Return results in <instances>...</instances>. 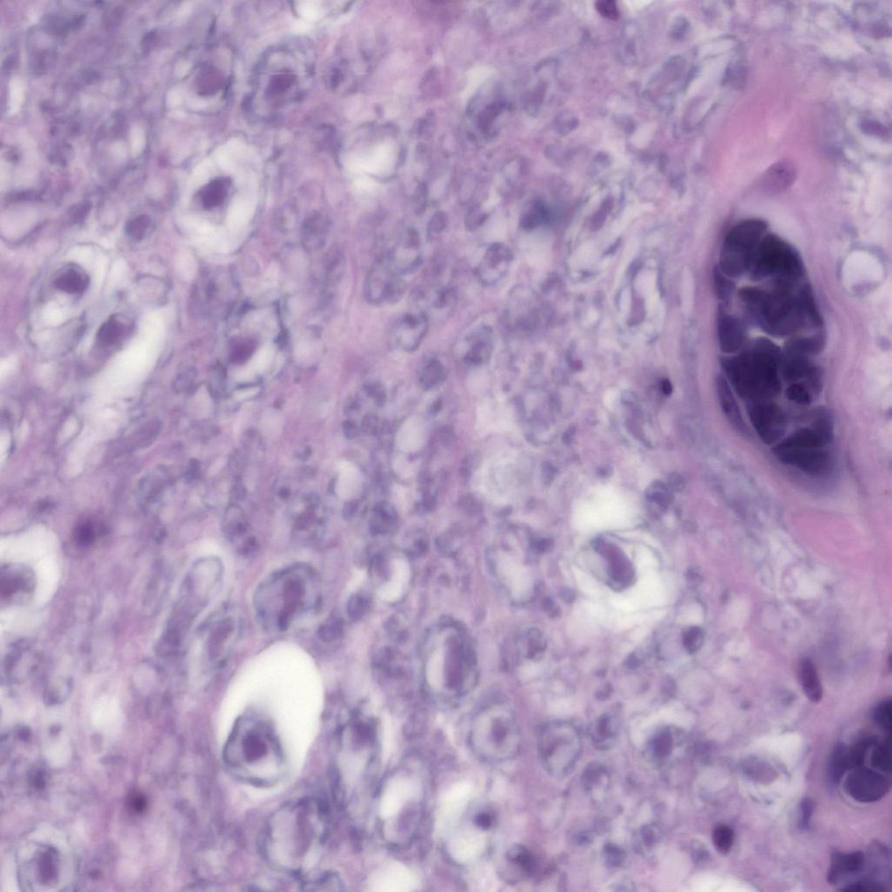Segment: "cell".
<instances>
[{
  "instance_id": "2",
  "label": "cell",
  "mask_w": 892,
  "mask_h": 892,
  "mask_svg": "<svg viewBox=\"0 0 892 892\" xmlns=\"http://www.w3.org/2000/svg\"><path fill=\"white\" fill-rule=\"evenodd\" d=\"M224 760L238 779L264 787L280 781L286 769L275 730L257 715H246L238 720L226 743Z\"/></svg>"
},
{
  "instance_id": "15",
  "label": "cell",
  "mask_w": 892,
  "mask_h": 892,
  "mask_svg": "<svg viewBox=\"0 0 892 892\" xmlns=\"http://www.w3.org/2000/svg\"><path fill=\"white\" fill-rule=\"evenodd\" d=\"M512 258L511 250L506 245L499 242L492 244L477 269L479 280L487 285L498 283L506 276Z\"/></svg>"
},
{
  "instance_id": "46",
  "label": "cell",
  "mask_w": 892,
  "mask_h": 892,
  "mask_svg": "<svg viewBox=\"0 0 892 892\" xmlns=\"http://www.w3.org/2000/svg\"><path fill=\"white\" fill-rule=\"evenodd\" d=\"M785 396L789 400L798 405H809L811 402V395L800 383H792L785 390Z\"/></svg>"
},
{
  "instance_id": "50",
  "label": "cell",
  "mask_w": 892,
  "mask_h": 892,
  "mask_svg": "<svg viewBox=\"0 0 892 892\" xmlns=\"http://www.w3.org/2000/svg\"><path fill=\"white\" fill-rule=\"evenodd\" d=\"M813 811L814 803L812 800L809 799V798H805V799L801 802L799 820V827L801 829H804V831H805V829H808Z\"/></svg>"
},
{
  "instance_id": "53",
  "label": "cell",
  "mask_w": 892,
  "mask_h": 892,
  "mask_svg": "<svg viewBox=\"0 0 892 892\" xmlns=\"http://www.w3.org/2000/svg\"><path fill=\"white\" fill-rule=\"evenodd\" d=\"M596 9L602 16L616 19L619 17V11H618L616 4L609 1L598 2Z\"/></svg>"
},
{
  "instance_id": "33",
  "label": "cell",
  "mask_w": 892,
  "mask_h": 892,
  "mask_svg": "<svg viewBox=\"0 0 892 892\" xmlns=\"http://www.w3.org/2000/svg\"><path fill=\"white\" fill-rule=\"evenodd\" d=\"M126 323L119 318L113 316L105 322L98 331L97 338L103 346H113L120 341L127 332Z\"/></svg>"
},
{
  "instance_id": "56",
  "label": "cell",
  "mask_w": 892,
  "mask_h": 892,
  "mask_svg": "<svg viewBox=\"0 0 892 892\" xmlns=\"http://www.w3.org/2000/svg\"><path fill=\"white\" fill-rule=\"evenodd\" d=\"M460 506H462L464 509L467 510L468 512H475L479 511L481 504L479 503L478 500L474 498V497L468 494L465 495L462 498H461Z\"/></svg>"
},
{
  "instance_id": "17",
  "label": "cell",
  "mask_w": 892,
  "mask_h": 892,
  "mask_svg": "<svg viewBox=\"0 0 892 892\" xmlns=\"http://www.w3.org/2000/svg\"><path fill=\"white\" fill-rule=\"evenodd\" d=\"M872 745H874L873 739L866 738L853 746H847L844 743L837 745L832 758V774L834 779L839 782L845 773L862 766L867 750Z\"/></svg>"
},
{
  "instance_id": "29",
  "label": "cell",
  "mask_w": 892,
  "mask_h": 892,
  "mask_svg": "<svg viewBox=\"0 0 892 892\" xmlns=\"http://www.w3.org/2000/svg\"><path fill=\"white\" fill-rule=\"evenodd\" d=\"M234 624L230 620L220 622L214 630L209 641V653L210 659L219 661L224 655V651L234 633Z\"/></svg>"
},
{
  "instance_id": "4",
  "label": "cell",
  "mask_w": 892,
  "mask_h": 892,
  "mask_svg": "<svg viewBox=\"0 0 892 892\" xmlns=\"http://www.w3.org/2000/svg\"><path fill=\"white\" fill-rule=\"evenodd\" d=\"M739 295L751 318L769 335H795L808 323L798 293L793 295L789 285L776 284L772 291L746 287Z\"/></svg>"
},
{
  "instance_id": "36",
  "label": "cell",
  "mask_w": 892,
  "mask_h": 892,
  "mask_svg": "<svg viewBox=\"0 0 892 892\" xmlns=\"http://www.w3.org/2000/svg\"><path fill=\"white\" fill-rule=\"evenodd\" d=\"M445 378V369L440 362L433 360L425 366L421 378L422 385L425 389L432 387L443 382Z\"/></svg>"
},
{
  "instance_id": "61",
  "label": "cell",
  "mask_w": 892,
  "mask_h": 892,
  "mask_svg": "<svg viewBox=\"0 0 892 892\" xmlns=\"http://www.w3.org/2000/svg\"><path fill=\"white\" fill-rule=\"evenodd\" d=\"M357 508H358L357 502H348L346 504V506H344V509H343L344 517L346 518L352 517V516L354 515L356 511H357Z\"/></svg>"
},
{
  "instance_id": "32",
  "label": "cell",
  "mask_w": 892,
  "mask_h": 892,
  "mask_svg": "<svg viewBox=\"0 0 892 892\" xmlns=\"http://www.w3.org/2000/svg\"><path fill=\"white\" fill-rule=\"evenodd\" d=\"M796 175L795 167L789 160H780L766 172L764 182L772 187L787 186Z\"/></svg>"
},
{
  "instance_id": "19",
  "label": "cell",
  "mask_w": 892,
  "mask_h": 892,
  "mask_svg": "<svg viewBox=\"0 0 892 892\" xmlns=\"http://www.w3.org/2000/svg\"><path fill=\"white\" fill-rule=\"evenodd\" d=\"M717 393L720 404H721L723 413H725L727 420L730 422L735 430L740 432L745 435H748L750 430L747 427L745 420H742L740 408L737 405V400L734 397L732 390H731L730 383L722 375H720L717 381Z\"/></svg>"
},
{
  "instance_id": "30",
  "label": "cell",
  "mask_w": 892,
  "mask_h": 892,
  "mask_svg": "<svg viewBox=\"0 0 892 892\" xmlns=\"http://www.w3.org/2000/svg\"><path fill=\"white\" fill-rule=\"evenodd\" d=\"M618 731V723L611 718L600 720L591 730L594 745L601 750L610 748L616 741Z\"/></svg>"
},
{
  "instance_id": "16",
  "label": "cell",
  "mask_w": 892,
  "mask_h": 892,
  "mask_svg": "<svg viewBox=\"0 0 892 892\" xmlns=\"http://www.w3.org/2000/svg\"><path fill=\"white\" fill-rule=\"evenodd\" d=\"M428 327V318L425 313L405 315L399 320L395 330L398 346L408 352L416 351L427 334Z\"/></svg>"
},
{
  "instance_id": "20",
  "label": "cell",
  "mask_w": 892,
  "mask_h": 892,
  "mask_svg": "<svg viewBox=\"0 0 892 892\" xmlns=\"http://www.w3.org/2000/svg\"><path fill=\"white\" fill-rule=\"evenodd\" d=\"M864 863L866 856L862 851L853 852L851 854L834 853L828 872L829 883H836L844 876L858 873L863 870Z\"/></svg>"
},
{
  "instance_id": "40",
  "label": "cell",
  "mask_w": 892,
  "mask_h": 892,
  "mask_svg": "<svg viewBox=\"0 0 892 892\" xmlns=\"http://www.w3.org/2000/svg\"><path fill=\"white\" fill-rule=\"evenodd\" d=\"M344 269V259L341 252L338 250L331 252L328 256L326 266V284L328 286H333L336 283L342 276Z\"/></svg>"
},
{
  "instance_id": "9",
  "label": "cell",
  "mask_w": 892,
  "mask_h": 892,
  "mask_svg": "<svg viewBox=\"0 0 892 892\" xmlns=\"http://www.w3.org/2000/svg\"><path fill=\"white\" fill-rule=\"evenodd\" d=\"M296 62L291 61L284 63L279 62L274 66H271V70L269 71V76L264 73V77H268L269 80L266 81L267 84L265 87L264 97L266 100V107H269V112H275L277 109L284 107L287 104H291L293 100L299 97L301 90V76L300 74L304 73L299 69V65H295Z\"/></svg>"
},
{
  "instance_id": "31",
  "label": "cell",
  "mask_w": 892,
  "mask_h": 892,
  "mask_svg": "<svg viewBox=\"0 0 892 892\" xmlns=\"http://www.w3.org/2000/svg\"><path fill=\"white\" fill-rule=\"evenodd\" d=\"M825 341L821 335H815L811 338H799L790 339L785 346V352L797 355H816L824 350Z\"/></svg>"
},
{
  "instance_id": "39",
  "label": "cell",
  "mask_w": 892,
  "mask_h": 892,
  "mask_svg": "<svg viewBox=\"0 0 892 892\" xmlns=\"http://www.w3.org/2000/svg\"><path fill=\"white\" fill-rule=\"evenodd\" d=\"M256 349V343L251 338H241L234 340L232 346L230 358L234 363H242L251 357Z\"/></svg>"
},
{
  "instance_id": "45",
  "label": "cell",
  "mask_w": 892,
  "mask_h": 892,
  "mask_svg": "<svg viewBox=\"0 0 892 892\" xmlns=\"http://www.w3.org/2000/svg\"><path fill=\"white\" fill-rule=\"evenodd\" d=\"M673 739L674 738L669 731L660 732L653 739L652 753L658 758L666 757L673 750V745H674Z\"/></svg>"
},
{
  "instance_id": "23",
  "label": "cell",
  "mask_w": 892,
  "mask_h": 892,
  "mask_svg": "<svg viewBox=\"0 0 892 892\" xmlns=\"http://www.w3.org/2000/svg\"><path fill=\"white\" fill-rule=\"evenodd\" d=\"M469 342L470 349L465 354V362L479 365L490 358L492 351V331L488 328H482L475 331L472 334Z\"/></svg>"
},
{
  "instance_id": "11",
  "label": "cell",
  "mask_w": 892,
  "mask_h": 892,
  "mask_svg": "<svg viewBox=\"0 0 892 892\" xmlns=\"http://www.w3.org/2000/svg\"><path fill=\"white\" fill-rule=\"evenodd\" d=\"M750 420L766 445H772L784 436L787 420L782 409L772 400L750 402Z\"/></svg>"
},
{
  "instance_id": "12",
  "label": "cell",
  "mask_w": 892,
  "mask_h": 892,
  "mask_svg": "<svg viewBox=\"0 0 892 892\" xmlns=\"http://www.w3.org/2000/svg\"><path fill=\"white\" fill-rule=\"evenodd\" d=\"M890 787L886 777L862 766L851 769L844 782L846 792L860 803H873L881 799Z\"/></svg>"
},
{
  "instance_id": "1",
  "label": "cell",
  "mask_w": 892,
  "mask_h": 892,
  "mask_svg": "<svg viewBox=\"0 0 892 892\" xmlns=\"http://www.w3.org/2000/svg\"><path fill=\"white\" fill-rule=\"evenodd\" d=\"M326 831V813L318 803L308 800L289 804L269 821L266 855L281 870L304 871L318 855Z\"/></svg>"
},
{
  "instance_id": "7",
  "label": "cell",
  "mask_w": 892,
  "mask_h": 892,
  "mask_svg": "<svg viewBox=\"0 0 892 892\" xmlns=\"http://www.w3.org/2000/svg\"><path fill=\"white\" fill-rule=\"evenodd\" d=\"M768 228L761 219L739 222L723 242L719 269L727 276L738 277L749 271L754 250Z\"/></svg>"
},
{
  "instance_id": "52",
  "label": "cell",
  "mask_w": 892,
  "mask_h": 892,
  "mask_svg": "<svg viewBox=\"0 0 892 892\" xmlns=\"http://www.w3.org/2000/svg\"><path fill=\"white\" fill-rule=\"evenodd\" d=\"M843 891H861V892H883L886 891L882 886L875 882H859L851 884V886L845 888Z\"/></svg>"
},
{
  "instance_id": "35",
  "label": "cell",
  "mask_w": 892,
  "mask_h": 892,
  "mask_svg": "<svg viewBox=\"0 0 892 892\" xmlns=\"http://www.w3.org/2000/svg\"><path fill=\"white\" fill-rule=\"evenodd\" d=\"M228 189V183L222 180L210 183L202 191L201 195L202 205L207 209L220 206L225 199Z\"/></svg>"
},
{
  "instance_id": "51",
  "label": "cell",
  "mask_w": 892,
  "mask_h": 892,
  "mask_svg": "<svg viewBox=\"0 0 892 892\" xmlns=\"http://www.w3.org/2000/svg\"><path fill=\"white\" fill-rule=\"evenodd\" d=\"M455 299L456 294L452 289H444L443 291L438 292L435 299V302H434V306L438 308V310H440V308L448 307L449 305H451L453 302H455Z\"/></svg>"
},
{
  "instance_id": "47",
  "label": "cell",
  "mask_w": 892,
  "mask_h": 892,
  "mask_svg": "<svg viewBox=\"0 0 892 892\" xmlns=\"http://www.w3.org/2000/svg\"><path fill=\"white\" fill-rule=\"evenodd\" d=\"M892 717V702L891 701L883 702L876 707L874 712V719L876 725L883 730L890 732L891 727Z\"/></svg>"
},
{
  "instance_id": "49",
  "label": "cell",
  "mask_w": 892,
  "mask_h": 892,
  "mask_svg": "<svg viewBox=\"0 0 892 892\" xmlns=\"http://www.w3.org/2000/svg\"><path fill=\"white\" fill-rule=\"evenodd\" d=\"M448 218L443 212H437L433 215L428 224V237H436L438 234L444 232L447 226Z\"/></svg>"
},
{
  "instance_id": "8",
  "label": "cell",
  "mask_w": 892,
  "mask_h": 892,
  "mask_svg": "<svg viewBox=\"0 0 892 892\" xmlns=\"http://www.w3.org/2000/svg\"><path fill=\"white\" fill-rule=\"evenodd\" d=\"M539 754L547 772L554 777L565 776L580 757V734L572 725L553 723L543 729L539 739Z\"/></svg>"
},
{
  "instance_id": "3",
  "label": "cell",
  "mask_w": 892,
  "mask_h": 892,
  "mask_svg": "<svg viewBox=\"0 0 892 892\" xmlns=\"http://www.w3.org/2000/svg\"><path fill=\"white\" fill-rule=\"evenodd\" d=\"M780 348L764 338L750 343L740 353L722 360L725 378L748 403L770 400L782 385Z\"/></svg>"
},
{
  "instance_id": "37",
  "label": "cell",
  "mask_w": 892,
  "mask_h": 892,
  "mask_svg": "<svg viewBox=\"0 0 892 892\" xmlns=\"http://www.w3.org/2000/svg\"><path fill=\"white\" fill-rule=\"evenodd\" d=\"M871 764L883 772L891 769V750L890 739L876 745L871 754Z\"/></svg>"
},
{
  "instance_id": "25",
  "label": "cell",
  "mask_w": 892,
  "mask_h": 892,
  "mask_svg": "<svg viewBox=\"0 0 892 892\" xmlns=\"http://www.w3.org/2000/svg\"><path fill=\"white\" fill-rule=\"evenodd\" d=\"M831 440L816 428L798 430L776 446L782 448H824Z\"/></svg>"
},
{
  "instance_id": "28",
  "label": "cell",
  "mask_w": 892,
  "mask_h": 892,
  "mask_svg": "<svg viewBox=\"0 0 892 892\" xmlns=\"http://www.w3.org/2000/svg\"><path fill=\"white\" fill-rule=\"evenodd\" d=\"M799 680L808 699L815 703L820 702L823 697V688H821L815 665L811 660L806 659L802 661L799 667Z\"/></svg>"
},
{
  "instance_id": "59",
  "label": "cell",
  "mask_w": 892,
  "mask_h": 892,
  "mask_svg": "<svg viewBox=\"0 0 892 892\" xmlns=\"http://www.w3.org/2000/svg\"><path fill=\"white\" fill-rule=\"evenodd\" d=\"M440 435L442 444L445 446L451 445L453 440H455V434H453L452 430L450 428H444L442 430Z\"/></svg>"
},
{
  "instance_id": "54",
  "label": "cell",
  "mask_w": 892,
  "mask_h": 892,
  "mask_svg": "<svg viewBox=\"0 0 892 892\" xmlns=\"http://www.w3.org/2000/svg\"><path fill=\"white\" fill-rule=\"evenodd\" d=\"M474 823L482 831H488L494 824V816L491 812L481 811L475 816Z\"/></svg>"
},
{
  "instance_id": "24",
  "label": "cell",
  "mask_w": 892,
  "mask_h": 892,
  "mask_svg": "<svg viewBox=\"0 0 892 892\" xmlns=\"http://www.w3.org/2000/svg\"><path fill=\"white\" fill-rule=\"evenodd\" d=\"M780 369L785 380L794 383L800 379L808 378L816 367L809 362L808 357L785 352L784 357L782 358Z\"/></svg>"
},
{
  "instance_id": "42",
  "label": "cell",
  "mask_w": 892,
  "mask_h": 892,
  "mask_svg": "<svg viewBox=\"0 0 892 892\" xmlns=\"http://www.w3.org/2000/svg\"><path fill=\"white\" fill-rule=\"evenodd\" d=\"M343 632L342 623L335 617H331L330 619L324 621L320 626L318 630V637L323 643H333L341 636Z\"/></svg>"
},
{
  "instance_id": "27",
  "label": "cell",
  "mask_w": 892,
  "mask_h": 892,
  "mask_svg": "<svg viewBox=\"0 0 892 892\" xmlns=\"http://www.w3.org/2000/svg\"><path fill=\"white\" fill-rule=\"evenodd\" d=\"M410 579L408 563L403 559L394 562L393 580L381 589L380 596L387 601H396L404 593V588Z\"/></svg>"
},
{
  "instance_id": "62",
  "label": "cell",
  "mask_w": 892,
  "mask_h": 892,
  "mask_svg": "<svg viewBox=\"0 0 892 892\" xmlns=\"http://www.w3.org/2000/svg\"><path fill=\"white\" fill-rule=\"evenodd\" d=\"M244 487L242 486V484L240 483L236 484V486L234 487V494H236V495L234 496L237 497V498H239V499H241L242 496H244Z\"/></svg>"
},
{
  "instance_id": "57",
  "label": "cell",
  "mask_w": 892,
  "mask_h": 892,
  "mask_svg": "<svg viewBox=\"0 0 892 892\" xmlns=\"http://www.w3.org/2000/svg\"><path fill=\"white\" fill-rule=\"evenodd\" d=\"M93 538H95V535H93L92 528L89 526L81 527L77 531L78 541L84 544V545L91 543L93 541Z\"/></svg>"
},
{
  "instance_id": "21",
  "label": "cell",
  "mask_w": 892,
  "mask_h": 892,
  "mask_svg": "<svg viewBox=\"0 0 892 892\" xmlns=\"http://www.w3.org/2000/svg\"><path fill=\"white\" fill-rule=\"evenodd\" d=\"M328 233V222L323 215L312 214L304 222L302 242L304 249L308 252L316 251L326 244Z\"/></svg>"
},
{
  "instance_id": "18",
  "label": "cell",
  "mask_w": 892,
  "mask_h": 892,
  "mask_svg": "<svg viewBox=\"0 0 892 892\" xmlns=\"http://www.w3.org/2000/svg\"><path fill=\"white\" fill-rule=\"evenodd\" d=\"M717 332L720 348L723 353L732 354L743 346L746 339V328L741 319L719 308Z\"/></svg>"
},
{
  "instance_id": "5",
  "label": "cell",
  "mask_w": 892,
  "mask_h": 892,
  "mask_svg": "<svg viewBox=\"0 0 892 892\" xmlns=\"http://www.w3.org/2000/svg\"><path fill=\"white\" fill-rule=\"evenodd\" d=\"M469 742L477 756L488 762L514 757L520 748V731L515 719L504 709L487 710L473 720Z\"/></svg>"
},
{
  "instance_id": "58",
  "label": "cell",
  "mask_w": 892,
  "mask_h": 892,
  "mask_svg": "<svg viewBox=\"0 0 892 892\" xmlns=\"http://www.w3.org/2000/svg\"><path fill=\"white\" fill-rule=\"evenodd\" d=\"M363 426L365 432H373L374 430L377 429L378 426L377 418L373 416V415H368V416L365 417V420H363Z\"/></svg>"
},
{
  "instance_id": "41",
  "label": "cell",
  "mask_w": 892,
  "mask_h": 892,
  "mask_svg": "<svg viewBox=\"0 0 892 892\" xmlns=\"http://www.w3.org/2000/svg\"><path fill=\"white\" fill-rule=\"evenodd\" d=\"M152 224V219L146 214L139 215L127 223L125 232L131 239L140 241L146 236Z\"/></svg>"
},
{
  "instance_id": "14",
  "label": "cell",
  "mask_w": 892,
  "mask_h": 892,
  "mask_svg": "<svg viewBox=\"0 0 892 892\" xmlns=\"http://www.w3.org/2000/svg\"><path fill=\"white\" fill-rule=\"evenodd\" d=\"M389 263L399 276L413 273L421 264V239L414 229H406L390 253Z\"/></svg>"
},
{
  "instance_id": "13",
  "label": "cell",
  "mask_w": 892,
  "mask_h": 892,
  "mask_svg": "<svg viewBox=\"0 0 892 892\" xmlns=\"http://www.w3.org/2000/svg\"><path fill=\"white\" fill-rule=\"evenodd\" d=\"M773 452L782 463L807 474H824L831 467V457L823 448H782L774 446Z\"/></svg>"
},
{
  "instance_id": "38",
  "label": "cell",
  "mask_w": 892,
  "mask_h": 892,
  "mask_svg": "<svg viewBox=\"0 0 892 892\" xmlns=\"http://www.w3.org/2000/svg\"><path fill=\"white\" fill-rule=\"evenodd\" d=\"M427 680L430 685L438 690L443 685L444 655L441 651L434 653L427 666Z\"/></svg>"
},
{
  "instance_id": "55",
  "label": "cell",
  "mask_w": 892,
  "mask_h": 892,
  "mask_svg": "<svg viewBox=\"0 0 892 892\" xmlns=\"http://www.w3.org/2000/svg\"><path fill=\"white\" fill-rule=\"evenodd\" d=\"M575 120H576L575 117L571 116L569 113L561 115V118L558 120L559 132H565L567 134V133L572 131L575 125H576L575 124Z\"/></svg>"
},
{
  "instance_id": "60",
  "label": "cell",
  "mask_w": 892,
  "mask_h": 892,
  "mask_svg": "<svg viewBox=\"0 0 892 892\" xmlns=\"http://www.w3.org/2000/svg\"><path fill=\"white\" fill-rule=\"evenodd\" d=\"M343 430H344V434H346V436L348 438H351H351H354L357 437L358 435L357 426H356L354 422H352L351 421H346V422H344Z\"/></svg>"
},
{
  "instance_id": "34",
  "label": "cell",
  "mask_w": 892,
  "mask_h": 892,
  "mask_svg": "<svg viewBox=\"0 0 892 892\" xmlns=\"http://www.w3.org/2000/svg\"><path fill=\"white\" fill-rule=\"evenodd\" d=\"M798 296H799L802 307H803L808 322L811 323L814 327L823 326V318H821L815 299H814L813 292L809 285H804V287L799 289Z\"/></svg>"
},
{
  "instance_id": "6",
  "label": "cell",
  "mask_w": 892,
  "mask_h": 892,
  "mask_svg": "<svg viewBox=\"0 0 892 892\" xmlns=\"http://www.w3.org/2000/svg\"><path fill=\"white\" fill-rule=\"evenodd\" d=\"M751 279H774V283L792 285L803 277V261L797 250L774 234L762 238L749 268Z\"/></svg>"
},
{
  "instance_id": "10",
  "label": "cell",
  "mask_w": 892,
  "mask_h": 892,
  "mask_svg": "<svg viewBox=\"0 0 892 892\" xmlns=\"http://www.w3.org/2000/svg\"><path fill=\"white\" fill-rule=\"evenodd\" d=\"M405 284L391 267L389 260L375 261L365 280V294L368 302L374 305L399 302L405 292Z\"/></svg>"
},
{
  "instance_id": "63",
  "label": "cell",
  "mask_w": 892,
  "mask_h": 892,
  "mask_svg": "<svg viewBox=\"0 0 892 892\" xmlns=\"http://www.w3.org/2000/svg\"><path fill=\"white\" fill-rule=\"evenodd\" d=\"M440 406H441V403L440 400H437L435 403H434L432 407V413H437L438 410H440Z\"/></svg>"
},
{
  "instance_id": "43",
  "label": "cell",
  "mask_w": 892,
  "mask_h": 892,
  "mask_svg": "<svg viewBox=\"0 0 892 892\" xmlns=\"http://www.w3.org/2000/svg\"><path fill=\"white\" fill-rule=\"evenodd\" d=\"M734 832L725 825H720L713 832V843L715 849L722 854H727L732 847Z\"/></svg>"
},
{
  "instance_id": "26",
  "label": "cell",
  "mask_w": 892,
  "mask_h": 892,
  "mask_svg": "<svg viewBox=\"0 0 892 892\" xmlns=\"http://www.w3.org/2000/svg\"><path fill=\"white\" fill-rule=\"evenodd\" d=\"M89 283L87 274L76 266L64 269L54 281V285L58 289L68 294H81L88 288Z\"/></svg>"
},
{
  "instance_id": "22",
  "label": "cell",
  "mask_w": 892,
  "mask_h": 892,
  "mask_svg": "<svg viewBox=\"0 0 892 892\" xmlns=\"http://www.w3.org/2000/svg\"><path fill=\"white\" fill-rule=\"evenodd\" d=\"M504 872L507 878H523L533 871L534 862L533 856L522 845H514L507 851L504 856Z\"/></svg>"
},
{
  "instance_id": "48",
  "label": "cell",
  "mask_w": 892,
  "mask_h": 892,
  "mask_svg": "<svg viewBox=\"0 0 892 892\" xmlns=\"http://www.w3.org/2000/svg\"><path fill=\"white\" fill-rule=\"evenodd\" d=\"M487 214L484 212L479 207H473L465 217V228L469 232H475L482 227L484 222L487 221Z\"/></svg>"
},
{
  "instance_id": "44",
  "label": "cell",
  "mask_w": 892,
  "mask_h": 892,
  "mask_svg": "<svg viewBox=\"0 0 892 892\" xmlns=\"http://www.w3.org/2000/svg\"><path fill=\"white\" fill-rule=\"evenodd\" d=\"M715 289L717 296L720 300L723 302L730 301L731 296L733 294L735 284L730 280V277L727 276L720 271L719 268L715 269L714 273Z\"/></svg>"
}]
</instances>
